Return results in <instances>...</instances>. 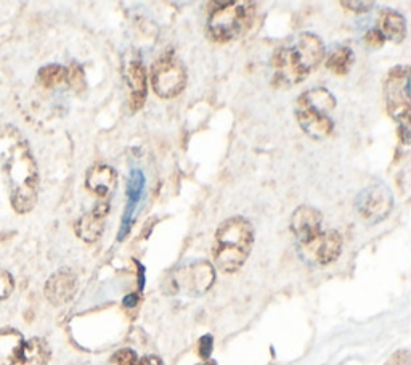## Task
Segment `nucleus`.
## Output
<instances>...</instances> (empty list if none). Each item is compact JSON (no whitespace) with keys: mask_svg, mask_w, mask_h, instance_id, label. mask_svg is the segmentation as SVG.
Segmentation results:
<instances>
[{"mask_svg":"<svg viewBox=\"0 0 411 365\" xmlns=\"http://www.w3.org/2000/svg\"><path fill=\"white\" fill-rule=\"evenodd\" d=\"M0 165L8 177L15 211L21 214L29 212L37 201L39 174L29 145L12 126H0Z\"/></svg>","mask_w":411,"mask_h":365,"instance_id":"obj_1","label":"nucleus"},{"mask_svg":"<svg viewBox=\"0 0 411 365\" xmlns=\"http://www.w3.org/2000/svg\"><path fill=\"white\" fill-rule=\"evenodd\" d=\"M325 57V46L316 34L300 32L281 43L272 57V84L289 89L314 73Z\"/></svg>","mask_w":411,"mask_h":365,"instance_id":"obj_2","label":"nucleus"},{"mask_svg":"<svg viewBox=\"0 0 411 365\" xmlns=\"http://www.w3.org/2000/svg\"><path fill=\"white\" fill-rule=\"evenodd\" d=\"M254 245V228L243 216L228 217L218 226L214 240V261L223 274L239 270Z\"/></svg>","mask_w":411,"mask_h":365,"instance_id":"obj_3","label":"nucleus"},{"mask_svg":"<svg viewBox=\"0 0 411 365\" xmlns=\"http://www.w3.org/2000/svg\"><path fill=\"white\" fill-rule=\"evenodd\" d=\"M214 8L207 20V34L216 42H232L251 29L256 20V4L249 0L212 4Z\"/></svg>","mask_w":411,"mask_h":365,"instance_id":"obj_4","label":"nucleus"},{"mask_svg":"<svg viewBox=\"0 0 411 365\" xmlns=\"http://www.w3.org/2000/svg\"><path fill=\"white\" fill-rule=\"evenodd\" d=\"M336 108V99L325 87L307 90L295 103V118L299 126L312 139H325L333 132L334 121L331 111Z\"/></svg>","mask_w":411,"mask_h":365,"instance_id":"obj_5","label":"nucleus"},{"mask_svg":"<svg viewBox=\"0 0 411 365\" xmlns=\"http://www.w3.org/2000/svg\"><path fill=\"white\" fill-rule=\"evenodd\" d=\"M384 100L387 111L398 123L400 139L405 145L410 144V68L396 67L387 73L384 81Z\"/></svg>","mask_w":411,"mask_h":365,"instance_id":"obj_6","label":"nucleus"},{"mask_svg":"<svg viewBox=\"0 0 411 365\" xmlns=\"http://www.w3.org/2000/svg\"><path fill=\"white\" fill-rule=\"evenodd\" d=\"M151 84L161 99H174L180 95L186 85V71L182 62L172 53H166L151 67Z\"/></svg>","mask_w":411,"mask_h":365,"instance_id":"obj_7","label":"nucleus"},{"mask_svg":"<svg viewBox=\"0 0 411 365\" xmlns=\"http://www.w3.org/2000/svg\"><path fill=\"white\" fill-rule=\"evenodd\" d=\"M216 280V270L207 261H196L193 264L179 267L169 279L172 293L198 296L206 293Z\"/></svg>","mask_w":411,"mask_h":365,"instance_id":"obj_8","label":"nucleus"},{"mask_svg":"<svg viewBox=\"0 0 411 365\" xmlns=\"http://www.w3.org/2000/svg\"><path fill=\"white\" fill-rule=\"evenodd\" d=\"M393 206V197L384 184H375L361 190L355 198V211L365 224H379L389 216Z\"/></svg>","mask_w":411,"mask_h":365,"instance_id":"obj_9","label":"nucleus"},{"mask_svg":"<svg viewBox=\"0 0 411 365\" xmlns=\"http://www.w3.org/2000/svg\"><path fill=\"white\" fill-rule=\"evenodd\" d=\"M342 252V237L336 230H325L309 242L299 245V254L307 264L328 266L336 261Z\"/></svg>","mask_w":411,"mask_h":365,"instance_id":"obj_10","label":"nucleus"},{"mask_svg":"<svg viewBox=\"0 0 411 365\" xmlns=\"http://www.w3.org/2000/svg\"><path fill=\"white\" fill-rule=\"evenodd\" d=\"M321 224L323 216L319 209L307 205L299 206V208L294 211L291 219V228L295 238H298V245H302L319 235L321 232Z\"/></svg>","mask_w":411,"mask_h":365,"instance_id":"obj_11","label":"nucleus"},{"mask_svg":"<svg viewBox=\"0 0 411 365\" xmlns=\"http://www.w3.org/2000/svg\"><path fill=\"white\" fill-rule=\"evenodd\" d=\"M76 290H78V279L69 269L55 272L46 283V296L53 306H62L71 301Z\"/></svg>","mask_w":411,"mask_h":365,"instance_id":"obj_12","label":"nucleus"},{"mask_svg":"<svg viewBox=\"0 0 411 365\" xmlns=\"http://www.w3.org/2000/svg\"><path fill=\"white\" fill-rule=\"evenodd\" d=\"M109 212V201L102 200L90 212H87L76 222V235L87 243L97 242L105 228V219Z\"/></svg>","mask_w":411,"mask_h":365,"instance_id":"obj_13","label":"nucleus"},{"mask_svg":"<svg viewBox=\"0 0 411 365\" xmlns=\"http://www.w3.org/2000/svg\"><path fill=\"white\" fill-rule=\"evenodd\" d=\"M125 81L130 92L129 106L134 113L140 111L146 102V71L145 67L137 60L127 63L125 67Z\"/></svg>","mask_w":411,"mask_h":365,"instance_id":"obj_14","label":"nucleus"},{"mask_svg":"<svg viewBox=\"0 0 411 365\" xmlns=\"http://www.w3.org/2000/svg\"><path fill=\"white\" fill-rule=\"evenodd\" d=\"M118 184V174L111 166L105 165V163H97L93 165L85 176V185L92 193L102 200H106L109 193L116 188Z\"/></svg>","mask_w":411,"mask_h":365,"instance_id":"obj_15","label":"nucleus"},{"mask_svg":"<svg viewBox=\"0 0 411 365\" xmlns=\"http://www.w3.org/2000/svg\"><path fill=\"white\" fill-rule=\"evenodd\" d=\"M145 188V176L141 172V169L134 167L130 171L129 176V184H127V206H125L124 211V217H123V226H120L119 230V240H124V237L127 235L130 230V224H132V217L134 212L137 209V206L140 203L141 193H144Z\"/></svg>","mask_w":411,"mask_h":365,"instance_id":"obj_16","label":"nucleus"},{"mask_svg":"<svg viewBox=\"0 0 411 365\" xmlns=\"http://www.w3.org/2000/svg\"><path fill=\"white\" fill-rule=\"evenodd\" d=\"M384 39L392 42H402L407 36V21H405L403 15L392 8H384L379 15V29Z\"/></svg>","mask_w":411,"mask_h":365,"instance_id":"obj_17","label":"nucleus"},{"mask_svg":"<svg viewBox=\"0 0 411 365\" xmlns=\"http://www.w3.org/2000/svg\"><path fill=\"white\" fill-rule=\"evenodd\" d=\"M23 345V335L20 331L13 329L0 330V365H15Z\"/></svg>","mask_w":411,"mask_h":365,"instance_id":"obj_18","label":"nucleus"},{"mask_svg":"<svg viewBox=\"0 0 411 365\" xmlns=\"http://www.w3.org/2000/svg\"><path fill=\"white\" fill-rule=\"evenodd\" d=\"M50 359V347L42 338H32L21 347L20 357L15 365H47Z\"/></svg>","mask_w":411,"mask_h":365,"instance_id":"obj_19","label":"nucleus"},{"mask_svg":"<svg viewBox=\"0 0 411 365\" xmlns=\"http://www.w3.org/2000/svg\"><path fill=\"white\" fill-rule=\"evenodd\" d=\"M354 52L349 47H337L326 60V68L336 76L347 74L354 64Z\"/></svg>","mask_w":411,"mask_h":365,"instance_id":"obj_20","label":"nucleus"},{"mask_svg":"<svg viewBox=\"0 0 411 365\" xmlns=\"http://www.w3.org/2000/svg\"><path fill=\"white\" fill-rule=\"evenodd\" d=\"M39 83L46 87H55L63 83H67L68 79V69L58 64H48V67L42 68L39 71Z\"/></svg>","mask_w":411,"mask_h":365,"instance_id":"obj_21","label":"nucleus"},{"mask_svg":"<svg viewBox=\"0 0 411 365\" xmlns=\"http://www.w3.org/2000/svg\"><path fill=\"white\" fill-rule=\"evenodd\" d=\"M67 83H69V85L73 87L76 92L85 90V76H84V71H82V68L78 63H73L69 67Z\"/></svg>","mask_w":411,"mask_h":365,"instance_id":"obj_22","label":"nucleus"},{"mask_svg":"<svg viewBox=\"0 0 411 365\" xmlns=\"http://www.w3.org/2000/svg\"><path fill=\"white\" fill-rule=\"evenodd\" d=\"M113 365H139V357L132 350H120L111 357Z\"/></svg>","mask_w":411,"mask_h":365,"instance_id":"obj_23","label":"nucleus"},{"mask_svg":"<svg viewBox=\"0 0 411 365\" xmlns=\"http://www.w3.org/2000/svg\"><path fill=\"white\" fill-rule=\"evenodd\" d=\"M13 291V279L7 270L0 269V301L10 296Z\"/></svg>","mask_w":411,"mask_h":365,"instance_id":"obj_24","label":"nucleus"},{"mask_svg":"<svg viewBox=\"0 0 411 365\" xmlns=\"http://www.w3.org/2000/svg\"><path fill=\"white\" fill-rule=\"evenodd\" d=\"M341 7L355 13H366L375 7V4L372 2H341Z\"/></svg>","mask_w":411,"mask_h":365,"instance_id":"obj_25","label":"nucleus"},{"mask_svg":"<svg viewBox=\"0 0 411 365\" xmlns=\"http://www.w3.org/2000/svg\"><path fill=\"white\" fill-rule=\"evenodd\" d=\"M384 36L381 34L379 31L377 29H371V31H368L366 32V37H365V42L368 43L370 47H376V48H379V47H382V43H384Z\"/></svg>","mask_w":411,"mask_h":365,"instance_id":"obj_26","label":"nucleus"},{"mask_svg":"<svg viewBox=\"0 0 411 365\" xmlns=\"http://www.w3.org/2000/svg\"><path fill=\"white\" fill-rule=\"evenodd\" d=\"M408 364H410V352L407 350H403L393 354L386 365H408Z\"/></svg>","mask_w":411,"mask_h":365,"instance_id":"obj_27","label":"nucleus"},{"mask_svg":"<svg viewBox=\"0 0 411 365\" xmlns=\"http://www.w3.org/2000/svg\"><path fill=\"white\" fill-rule=\"evenodd\" d=\"M211 352H212V336L206 335V336H202L201 341H200V354H201V357L207 359L211 356Z\"/></svg>","mask_w":411,"mask_h":365,"instance_id":"obj_28","label":"nucleus"},{"mask_svg":"<svg viewBox=\"0 0 411 365\" xmlns=\"http://www.w3.org/2000/svg\"><path fill=\"white\" fill-rule=\"evenodd\" d=\"M139 365H164L162 361L158 356H146L139 361Z\"/></svg>","mask_w":411,"mask_h":365,"instance_id":"obj_29","label":"nucleus"},{"mask_svg":"<svg viewBox=\"0 0 411 365\" xmlns=\"http://www.w3.org/2000/svg\"><path fill=\"white\" fill-rule=\"evenodd\" d=\"M137 303H139V296H137V295H129V296L124 298V306L125 308H134Z\"/></svg>","mask_w":411,"mask_h":365,"instance_id":"obj_30","label":"nucleus"}]
</instances>
